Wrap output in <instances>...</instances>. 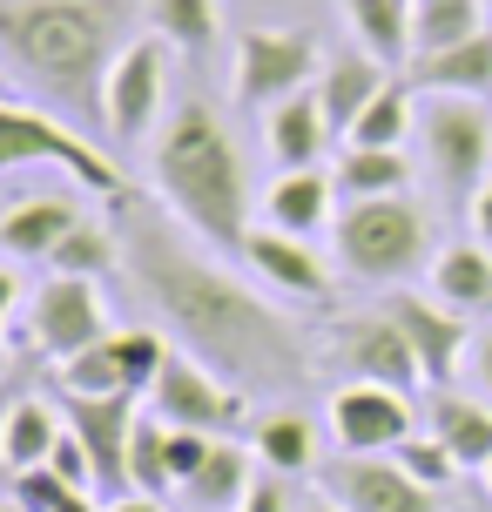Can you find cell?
Returning a JSON list of instances; mask_svg holds the SVG:
<instances>
[{
  "label": "cell",
  "instance_id": "obj_47",
  "mask_svg": "<svg viewBox=\"0 0 492 512\" xmlns=\"http://www.w3.org/2000/svg\"><path fill=\"white\" fill-rule=\"evenodd\" d=\"M486 486H492V465H486Z\"/></svg>",
  "mask_w": 492,
  "mask_h": 512
},
{
  "label": "cell",
  "instance_id": "obj_22",
  "mask_svg": "<svg viewBox=\"0 0 492 512\" xmlns=\"http://www.w3.org/2000/svg\"><path fill=\"white\" fill-rule=\"evenodd\" d=\"M418 95H492V27L445 54H412Z\"/></svg>",
  "mask_w": 492,
  "mask_h": 512
},
{
  "label": "cell",
  "instance_id": "obj_44",
  "mask_svg": "<svg viewBox=\"0 0 492 512\" xmlns=\"http://www.w3.org/2000/svg\"><path fill=\"white\" fill-rule=\"evenodd\" d=\"M14 405H21V384L0 371V432H7V411H14Z\"/></svg>",
  "mask_w": 492,
  "mask_h": 512
},
{
  "label": "cell",
  "instance_id": "obj_24",
  "mask_svg": "<svg viewBox=\"0 0 492 512\" xmlns=\"http://www.w3.org/2000/svg\"><path fill=\"white\" fill-rule=\"evenodd\" d=\"M75 223H81L75 203H61V196H27V203H14L0 216V250L7 256H41V263H48L54 243L75 230Z\"/></svg>",
  "mask_w": 492,
  "mask_h": 512
},
{
  "label": "cell",
  "instance_id": "obj_14",
  "mask_svg": "<svg viewBox=\"0 0 492 512\" xmlns=\"http://www.w3.org/2000/svg\"><path fill=\"white\" fill-rule=\"evenodd\" d=\"M331 432L358 459H391L412 438V398L385 391V384H344L331 398Z\"/></svg>",
  "mask_w": 492,
  "mask_h": 512
},
{
  "label": "cell",
  "instance_id": "obj_6",
  "mask_svg": "<svg viewBox=\"0 0 492 512\" xmlns=\"http://www.w3.org/2000/svg\"><path fill=\"white\" fill-rule=\"evenodd\" d=\"M418 142L439 189L479 196L492 182V108L486 95H418Z\"/></svg>",
  "mask_w": 492,
  "mask_h": 512
},
{
  "label": "cell",
  "instance_id": "obj_18",
  "mask_svg": "<svg viewBox=\"0 0 492 512\" xmlns=\"http://www.w3.org/2000/svg\"><path fill=\"white\" fill-rule=\"evenodd\" d=\"M385 61L378 54H364V48H344L324 61V75H317V102H324V122H331V135L344 142L351 135V122H358L364 108L385 95Z\"/></svg>",
  "mask_w": 492,
  "mask_h": 512
},
{
  "label": "cell",
  "instance_id": "obj_2",
  "mask_svg": "<svg viewBox=\"0 0 492 512\" xmlns=\"http://www.w3.org/2000/svg\"><path fill=\"white\" fill-rule=\"evenodd\" d=\"M129 0H0V61L75 122H102Z\"/></svg>",
  "mask_w": 492,
  "mask_h": 512
},
{
  "label": "cell",
  "instance_id": "obj_16",
  "mask_svg": "<svg viewBox=\"0 0 492 512\" xmlns=\"http://www.w3.org/2000/svg\"><path fill=\"white\" fill-rule=\"evenodd\" d=\"M243 263H250L263 283H277L284 297H304V304H324V297L337 290L331 270H324V256H317V243H304V236H284V230H270V223H257V230H250V243H243Z\"/></svg>",
  "mask_w": 492,
  "mask_h": 512
},
{
  "label": "cell",
  "instance_id": "obj_25",
  "mask_svg": "<svg viewBox=\"0 0 492 512\" xmlns=\"http://www.w3.org/2000/svg\"><path fill=\"white\" fill-rule=\"evenodd\" d=\"M344 21L358 34V48L378 54L385 68L412 61V0H344Z\"/></svg>",
  "mask_w": 492,
  "mask_h": 512
},
{
  "label": "cell",
  "instance_id": "obj_26",
  "mask_svg": "<svg viewBox=\"0 0 492 512\" xmlns=\"http://www.w3.org/2000/svg\"><path fill=\"white\" fill-rule=\"evenodd\" d=\"M331 182L344 203H371V196H405L412 169H405V149H344Z\"/></svg>",
  "mask_w": 492,
  "mask_h": 512
},
{
  "label": "cell",
  "instance_id": "obj_9",
  "mask_svg": "<svg viewBox=\"0 0 492 512\" xmlns=\"http://www.w3.org/2000/svg\"><path fill=\"white\" fill-rule=\"evenodd\" d=\"M149 411L176 432H209V438H236L243 432V391L223 384L209 364H196L189 351H169L156 391H149Z\"/></svg>",
  "mask_w": 492,
  "mask_h": 512
},
{
  "label": "cell",
  "instance_id": "obj_19",
  "mask_svg": "<svg viewBox=\"0 0 492 512\" xmlns=\"http://www.w3.org/2000/svg\"><path fill=\"white\" fill-rule=\"evenodd\" d=\"M250 486H257V452L236 445V438H216L203 472H196L176 499H182V512H243Z\"/></svg>",
  "mask_w": 492,
  "mask_h": 512
},
{
  "label": "cell",
  "instance_id": "obj_49",
  "mask_svg": "<svg viewBox=\"0 0 492 512\" xmlns=\"http://www.w3.org/2000/svg\"><path fill=\"white\" fill-rule=\"evenodd\" d=\"M0 371H7V358H0Z\"/></svg>",
  "mask_w": 492,
  "mask_h": 512
},
{
  "label": "cell",
  "instance_id": "obj_48",
  "mask_svg": "<svg viewBox=\"0 0 492 512\" xmlns=\"http://www.w3.org/2000/svg\"><path fill=\"white\" fill-rule=\"evenodd\" d=\"M0 95H7V81H0Z\"/></svg>",
  "mask_w": 492,
  "mask_h": 512
},
{
  "label": "cell",
  "instance_id": "obj_13",
  "mask_svg": "<svg viewBox=\"0 0 492 512\" xmlns=\"http://www.w3.org/2000/svg\"><path fill=\"white\" fill-rule=\"evenodd\" d=\"M317 492H331L344 512H439V492H425L398 459H358V452L324 465Z\"/></svg>",
  "mask_w": 492,
  "mask_h": 512
},
{
  "label": "cell",
  "instance_id": "obj_10",
  "mask_svg": "<svg viewBox=\"0 0 492 512\" xmlns=\"http://www.w3.org/2000/svg\"><path fill=\"white\" fill-rule=\"evenodd\" d=\"M162 88H169V41L162 34H135L102 81V128L115 142H142L156 128Z\"/></svg>",
  "mask_w": 492,
  "mask_h": 512
},
{
  "label": "cell",
  "instance_id": "obj_15",
  "mask_svg": "<svg viewBox=\"0 0 492 512\" xmlns=\"http://www.w3.org/2000/svg\"><path fill=\"white\" fill-rule=\"evenodd\" d=\"M385 310L398 317V331L412 337L418 364H425V384H452L459 371H466V351H472V324L459 317V310H445L439 297H418V290H391Z\"/></svg>",
  "mask_w": 492,
  "mask_h": 512
},
{
  "label": "cell",
  "instance_id": "obj_7",
  "mask_svg": "<svg viewBox=\"0 0 492 512\" xmlns=\"http://www.w3.org/2000/svg\"><path fill=\"white\" fill-rule=\"evenodd\" d=\"M317 75H324V61H317L311 34H297V27H250V34L236 41L230 88H236V102H243V108L270 115L277 102L317 88Z\"/></svg>",
  "mask_w": 492,
  "mask_h": 512
},
{
  "label": "cell",
  "instance_id": "obj_5",
  "mask_svg": "<svg viewBox=\"0 0 492 512\" xmlns=\"http://www.w3.org/2000/svg\"><path fill=\"white\" fill-rule=\"evenodd\" d=\"M34 162L68 169L81 189H95L108 203H129V176H122L81 128H68L61 115H48V108H27V102H7V95H0V169H34Z\"/></svg>",
  "mask_w": 492,
  "mask_h": 512
},
{
  "label": "cell",
  "instance_id": "obj_30",
  "mask_svg": "<svg viewBox=\"0 0 492 512\" xmlns=\"http://www.w3.org/2000/svg\"><path fill=\"white\" fill-rule=\"evenodd\" d=\"M472 34H486L479 0H412V54H445Z\"/></svg>",
  "mask_w": 492,
  "mask_h": 512
},
{
  "label": "cell",
  "instance_id": "obj_29",
  "mask_svg": "<svg viewBox=\"0 0 492 512\" xmlns=\"http://www.w3.org/2000/svg\"><path fill=\"white\" fill-rule=\"evenodd\" d=\"M250 452L263 459V472H311L317 465V432L304 411H270L257 432H250Z\"/></svg>",
  "mask_w": 492,
  "mask_h": 512
},
{
  "label": "cell",
  "instance_id": "obj_40",
  "mask_svg": "<svg viewBox=\"0 0 492 512\" xmlns=\"http://www.w3.org/2000/svg\"><path fill=\"white\" fill-rule=\"evenodd\" d=\"M466 371H472V378H479V391H486V405H492V331H472Z\"/></svg>",
  "mask_w": 492,
  "mask_h": 512
},
{
  "label": "cell",
  "instance_id": "obj_27",
  "mask_svg": "<svg viewBox=\"0 0 492 512\" xmlns=\"http://www.w3.org/2000/svg\"><path fill=\"white\" fill-rule=\"evenodd\" d=\"M61 432H68V425H54V411L21 391V405L7 411V432H0V465H7V472H34V465H48L54 445H61Z\"/></svg>",
  "mask_w": 492,
  "mask_h": 512
},
{
  "label": "cell",
  "instance_id": "obj_4",
  "mask_svg": "<svg viewBox=\"0 0 492 512\" xmlns=\"http://www.w3.org/2000/svg\"><path fill=\"white\" fill-rule=\"evenodd\" d=\"M331 256L344 263V277L405 290V283L425 270V256H439V223H432V209H418L412 196L344 203L337 223H331Z\"/></svg>",
  "mask_w": 492,
  "mask_h": 512
},
{
  "label": "cell",
  "instance_id": "obj_11",
  "mask_svg": "<svg viewBox=\"0 0 492 512\" xmlns=\"http://www.w3.org/2000/svg\"><path fill=\"white\" fill-rule=\"evenodd\" d=\"M27 324H34V351H41V358L68 364L75 351H88V344H102V337H108L102 290L81 283V277H48L41 290H34Z\"/></svg>",
  "mask_w": 492,
  "mask_h": 512
},
{
  "label": "cell",
  "instance_id": "obj_45",
  "mask_svg": "<svg viewBox=\"0 0 492 512\" xmlns=\"http://www.w3.org/2000/svg\"><path fill=\"white\" fill-rule=\"evenodd\" d=\"M304 512H344V506H337L331 492H311V506H304Z\"/></svg>",
  "mask_w": 492,
  "mask_h": 512
},
{
  "label": "cell",
  "instance_id": "obj_36",
  "mask_svg": "<svg viewBox=\"0 0 492 512\" xmlns=\"http://www.w3.org/2000/svg\"><path fill=\"white\" fill-rule=\"evenodd\" d=\"M391 459L405 465V472H412V479H418L425 492H445L452 479H459V459H452V452H445V445H439L432 432H425V438L412 432L405 445H398V452H391Z\"/></svg>",
  "mask_w": 492,
  "mask_h": 512
},
{
  "label": "cell",
  "instance_id": "obj_35",
  "mask_svg": "<svg viewBox=\"0 0 492 512\" xmlns=\"http://www.w3.org/2000/svg\"><path fill=\"white\" fill-rule=\"evenodd\" d=\"M108 344H115V364H122V384H129L135 398H149V391H156L162 364H169V351H176V344H169L162 331H149V324H135V331H115Z\"/></svg>",
  "mask_w": 492,
  "mask_h": 512
},
{
  "label": "cell",
  "instance_id": "obj_34",
  "mask_svg": "<svg viewBox=\"0 0 492 512\" xmlns=\"http://www.w3.org/2000/svg\"><path fill=\"white\" fill-rule=\"evenodd\" d=\"M129 486L149 492V499H169L176 479H169V425H162L156 411H142L135 418V438H129Z\"/></svg>",
  "mask_w": 492,
  "mask_h": 512
},
{
  "label": "cell",
  "instance_id": "obj_43",
  "mask_svg": "<svg viewBox=\"0 0 492 512\" xmlns=\"http://www.w3.org/2000/svg\"><path fill=\"white\" fill-rule=\"evenodd\" d=\"M102 512H169V499H149V492H122V499H108Z\"/></svg>",
  "mask_w": 492,
  "mask_h": 512
},
{
  "label": "cell",
  "instance_id": "obj_37",
  "mask_svg": "<svg viewBox=\"0 0 492 512\" xmlns=\"http://www.w3.org/2000/svg\"><path fill=\"white\" fill-rule=\"evenodd\" d=\"M209 445H216V438H209V432H176V425H169V479H176V492L189 486L196 472H203Z\"/></svg>",
  "mask_w": 492,
  "mask_h": 512
},
{
  "label": "cell",
  "instance_id": "obj_41",
  "mask_svg": "<svg viewBox=\"0 0 492 512\" xmlns=\"http://www.w3.org/2000/svg\"><path fill=\"white\" fill-rule=\"evenodd\" d=\"M472 243H486V250H492V182L472 196Z\"/></svg>",
  "mask_w": 492,
  "mask_h": 512
},
{
  "label": "cell",
  "instance_id": "obj_23",
  "mask_svg": "<svg viewBox=\"0 0 492 512\" xmlns=\"http://www.w3.org/2000/svg\"><path fill=\"white\" fill-rule=\"evenodd\" d=\"M270 155L284 162V169H317V149L331 142V122H324V102H317V88L304 95H290V102L270 108Z\"/></svg>",
  "mask_w": 492,
  "mask_h": 512
},
{
  "label": "cell",
  "instance_id": "obj_31",
  "mask_svg": "<svg viewBox=\"0 0 492 512\" xmlns=\"http://www.w3.org/2000/svg\"><path fill=\"white\" fill-rule=\"evenodd\" d=\"M122 263V236L108 223H75V230L54 243L48 256V277H81V283H102L108 270Z\"/></svg>",
  "mask_w": 492,
  "mask_h": 512
},
{
  "label": "cell",
  "instance_id": "obj_39",
  "mask_svg": "<svg viewBox=\"0 0 492 512\" xmlns=\"http://www.w3.org/2000/svg\"><path fill=\"white\" fill-rule=\"evenodd\" d=\"M243 512H290L284 472H257V486H250V499H243Z\"/></svg>",
  "mask_w": 492,
  "mask_h": 512
},
{
  "label": "cell",
  "instance_id": "obj_38",
  "mask_svg": "<svg viewBox=\"0 0 492 512\" xmlns=\"http://www.w3.org/2000/svg\"><path fill=\"white\" fill-rule=\"evenodd\" d=\"M48 472H54V479H68L75 492H95V459H88V445H81L75 432H61V445H54Z\"/></svg>",
  "mask_w": 492,
  "mask_h": 512
},
{
  "label": "cell",
  "instance_id": "obj_17",
  "mask_svg": "<svg viewBox=\"0 0 492 512\" xmlns=\"http://www.w3.org/2000/svg\"><path fill=\"white\" fill-rule=\"evenodd\" d=\"M337 209H344V196H337V182L324 176V169H284V176L263 189V223L284 236H324L337 223Z\"/></svg>",
  "mask_w": 492,
  "mask_h": 512
},
{
  "label": "cell",
  "instance_id": "obj_33",
  "mask_svg": "<svg viewBox=\"0 0 492 512\" xmlns=\"http://www.w3.org/2000/svg\"><path fill=\"white\" fill-rule=\"evenodd\" d=\"M108 337H115V331H108ZM108 337H102V344H88V351H75L68 364H54V384H61V398H115V391H129ZM129 398H135V391H129Z\"/></svg>",
  "mask_w": 492,
  "mask_h": 512
},
{
  "label": "cell",
  "instance_id": "obj_1",
  "mask_svg": "<svg viewBox=\"0 0 492 512\" xmlns=\"http://www.w3.org/2000/svg\"><path fill=\"white\" fill-rule=\"evenodd\" d=\"M122 263H129L135 290L169 324L176 351L209 364L223 384H236V391H297L311 378L304 337H297V324L284 310L263 304L243 277H230L223 263L196 256L162 223H135L122 236Z\"/></svg>",
  "mask_w": 492,
  "mask_h": 512
},
{
  "label": "cell",
  "instance_id": "obj_8",
  "mask_svg": "<svg viewBox=\"0 0 492 512\" xmlns=\"http://www.w3.org/2000/svg\"><path fill=\"white\" fill-rule=\"evenodd\" d=\"M331 358L344 364L351 384H385V391H405L412 398L425 384V364H418L412 337L398 331L391 310H351L331 324Z\"/></svg>",
  "mask_w": 492,
  "mask_h": 512
},
{
  "label": "cell",
  "instance_id": "obj_3",
  "mask_svg": "<svg viewBox=\"0 0 492 512\" xmlns=\"http://www.w3.org/2000/svg\"><path fill=\"white\" fill-rule=\"evenodd\" d=\"M156 196L169 203L182 230L209 243V250H243L250 243V176H243V149L223 128V115L203 102L169 108L156 128Z\"/></svg>",
  "mask_w": 492,
  "mask_h": 512
},
{
  "label": "cell",
  "instance_id": "obj_12",
  "mask_svg": "<svg viewBox=\"0 0 492 512\" xmlns=\"http://www.w3.org/2000/svg\"><path fill=\"white\" fill-rule=\"evenodd\" d=\"M142 418V398L115 391V398H68V432L88 445L95 459V499H122L129 486V438Z\"/></svg>",
  "mask_w": 492,
  "mask_h": 512
},
{
  "label": "cell",
  "instance_id": "obj_21",
  "mask_svg": "<svg viewBox=\"0 0 492 512\" xmlns=\"http://www.w3.org/2000/svg\"><path fill=\"white\" fill-rule=\"evenodd\" d=\"M432 438L459 459V472H479L492 465V405L466 398V391H432Z\"/></svg>",
  "mask_w": 492,
  "mask_h": 512
},
{
  "label": "cell",
  "instance_id": "obj_42",
  "mask_svg": "<svg viewBox=\"0 0 492 512\" xmlns=\"http://www.w3.org/2000/svg\"><path fill=\"white\" fill-rule=\"evenodd\" d=\"M14 304H21V283H14V270L0 263V337H7V324H14Z\"/></svg>",
  "mask_w": 492,
  "mask_h": 512
},
{
  "label": "cell",
  "instance_id": "obj_46",
  "mask_svg": "<svg viewBox=\"0 0 492 512\" xmlns=\"http://www.w3.org/2000/svg\"><path fill=\"white\" fill-rule=\"evenodd\" d=\"M0 512H21V499H0Z\"/></svg>",
  "mask_w": 492,
  "mask_h": 512
},
{
  "label": "cell",
  "instance_id": "obj_20",
  "mask_svg": "<svg viewBox=\"0 0 492 512\" xmlns=\"http://www.w3.org/2000/svg\"><path fill=\"white\" fill-rule=\"evenodd\" d=\"M432 297L459 317H492V250L486 243H445L432 256Z\"/></svg>",
  "mask_w": 492,
  "mask_h": 512
},
{
  "label": "cell",
  "instance_id": "obj_28",
  "mask_svg": "<svg viewBox=\"0 0 492 512\" xmlns=\"http://www.w3.org/2000/svg\"><path fill=\"white\" fill-rule=\"evenodd\" d=\"M149 27H156L176 54L203 61V54L216 48V34H223V7H216V0H149Z\"/></svg>",
  "mask_w": 492,
  "mask_h": 512
},
{
  "label": "cell",
  "instance_id": "obj_32",
  "mask_svg": "<svg viewBox=\"0 0 492 512\" xmlns=\"http://www.w3.org/2000/svg\"><path fill=\"white\" fill-rule=\"evenodd\" d=\"M418 128V102L412 88H398V81H385V95L364 108L358 122H351V135H344V149H405V135Z\"/></svg>",
  "mask_w": 492,
  "mask_h": 512
}]
</instances>
